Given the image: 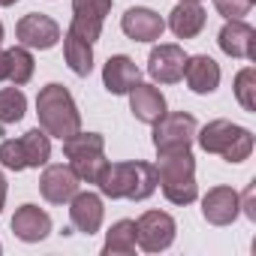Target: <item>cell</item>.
<instances>
[{
	"label": "cell",
	"instance_id": "obj_12",
	"mask_svg": "<svg viewBox=\"0 0 256 256\" xmlns=\"http://www.w3.org/2000/svg\"><path fill=\"white\" fill-rule=\"evenodd\" d=\"M241 214V199L232 187H211L202 196V217L211 226H232Z\"/></svg>",
	"mask_w": 256,
	"mask_h": 256
},
{
	"label": "cell",
	"instance_id": "obj_3",
	"mask_svg": "<svg viewBox=\"0 0 256 256\" xmlns=\"http://www.w3.org/2000/svg\"><path fill=\"white\" fill-rule=\"evenodd\" d=\"M196 142L205 154H217L226 163H244L253 154V133L232 120H211L196 130Z\"/></svg>",
	"mask_w": 256,
	"mask_h": 256
},
{
	"label": "cell",
	"instance_id": "obj_14",
	"mask_svg": "<svg viewBox=\"0 0 256 256\" xmlns=\"http://www.w3.org/2000/svg\"><path fill=\"white\" fill-rule=\"evenodd\" d=\"M120 30L130 36L133 42H157L166 30V22L148 10V6H133V10H126L124 18H120Z\"/></svg>",
	"mask_w": 256,
	"mask_h": 256
},
{
	"label": "cell",
	"instance_id": "obj_28",
	"mask_svg": "<svg viewBox=\"0 0 256 256\" xmlns=\"http://www.w3.org/2000/svg\"><path fill=\"white\" fill-rule=\"evenodd\" d=\"M253 190H256V187L250 184V187L244 190V196H238V199H241V211H244L250 220H256V208H253Z\"/></svg>",
	"mask_w": 256,
	"mask_h": 256
},
{
	"label": "cell",
	"instance_id": "obj_34",
	"mask_svg": "<svg viewBox=\"0 0 256 256\" xmlns=\"http://www.w3.org/2000/svg\"><path fill=\"white\" fill-rule=\"evenodd\" d=\"M0 250H4V247H0Z\"/></svg>",
	"mask_w": 256,
	"mask_h": 256
},
{
	"label": "cell",
	"instance_id": "obj_29",
	"mask_svg": "<svg viewBox=\"0 0 256 256\" xmlns=\"http://www.w3.org/2000/svg\"><path fill=\"white\" fill-rule=\"evenodd\" d=\"M10 78V58H6V52L0 48V82H6Z\"/></svg>",
	"mask_w": 256,
	"mask_h": 256
},
{
	"label": "cell",
	"instance_id": "obj_13",
	"mask_svg": "<svg viewBox=\"0 0 256 256\" xmlns=\"http://www.w3.org/2000/svg\"><path fill=\"white\" fill-rule=\"evenodd\" d=\"M78 175L72 166H48L40 178V193L52 205H70V199L78 193Z\"/></svg>",
	"mask_w": 256,
	"mask_h": 256
},
{
	"label": "cell",
	"instance_id": "obj_19",
	"mask_svg": "<svg viewBox=\"0 0 256 256\" xmlns=\"http://www.w3.org/2000/svg\"><path fill=\"white\" fill-rule=\"evenodd\" d=\"M130 96V112L136 114V120H142V124H148V126H154L169 108H166V96L160 94V88H154V84H142V82H136V88L126 94Z\"/></svg>",
	"mask_w": 256,
	"mask_h": 256
},
{
	"label": "cell",
	"instance_id": "obj_2",
	"mask_svg": "<svg viewBox=\"0 0 256 256\" xmlns=\"http://www.w3.org/2000/svg\"><path fill=\"white\" fill-rule=\"evenodd\" d=\"M36 114L40 130H46L52 139H70L82 130V112L72 100V94L64 84H46L36 96Z\"/></svg>",
	"mask_w": 256,
	"mask_h": 256
},
{
	"label": "cell",
	"instance_id": "obj_10",
	"mask_svg": "<svg viewBox=\"0 0 256 256\" xmlns=\"http://www.w3.org/2000/svg\"><path fill=\"white\" fill-rule=\"evenodd\" d=\"M16 36L24 48H40V52H48L60 42V28L52 16H42V12H28L18 24H16Z\"/></svg>",
	"mask_w": 256,
	"mask_h": 256
},
{
	"label": "cell",
	"instance_id": "obj_23",
	"mask_svg": "<svg viewBox=\"0 0 256 256\" xmlns=\"http://www.w3.org/2000/svg\"><path fill=\"white\" fill-rule=\"evenodd\" d=\"M102 253L106 256H130V253H136V220H118L106 232Z\"/></svg>",
	"mask_w": 256,
	"mask_h": 256
},
{
	"label": "cell",
	"instance_id": "obj_27",
	"mask_svg": "<svg viewBox=\"0 0 256 256\" xmlns=\"http://www.w3.org/2000/svg\"><path fill=\"white\" fill-rule=\"evenodd\" d=\"M253 4H256V0H214L217 12H220L226 22H229V18H244Z\"/></svg>",
	"mask_w": 256,
	"mask_h": 256
},
{
	"label": "cell",
	"instance_id": "obj_18",
	"mask_svg": "<svg viewBox=\"0 0 256 256\" xmlns=\"http://www.w3.org/2000/svg\"><path fill=\"white\" fill-rule=\"evenodd\" d=\"M12 232L24 244H40L52 235V217L40 205H22L12 217Z\"/></svg>",
	"mask_w": 256,
	"mask_h": 256
},
{
	"label": "cell",
	"instance_id": "obj_7",
	"mask_svg": "<svg viewBox=\"0 0 256 256\" xmlns=\"http://www.w3.org/2000/svg\"><path fill=\"white\" fill-rule=\"evenodd\" d=\"M196 130L199 120L187 112H166L157 124H154V148L157 154H181L190 151L196 142Z\"/></svg>",
	"mask_w": 256,
	"mask_h": 256
},
{
	"label": "cell",
	"instance_id": "obj_26",
	"mask_svg": "<svg viewBox=\"0 0 256 256\" xmlns=\"http://www.w3.org/2000/svg\"><path fill=\"white\" fill-rule=\"evenodd\" d=\"M235 100L241 102L244 112H256V70L244 66L235 76Z\"/></svg>",
	"mask_w": 256,
	"mask_h": 256
},
{
	"label": "cell",
	"instance_id": "obj_15",
	"mask_svg": "<svg viewBox=\"0 0 256 256\" xmlns=\"http://www.w3.org/2000/svg\"><path fill=\"white\" fill-rule=\"evenodd\" d=\"M102 217H106V208H102L100 193L88 190L70 199V220H72V229H78L82 235H96L102 226Z\"/></svg>",
	"mask_w": 256,
	"mask_h": 256
},
{
	"label": "cell",
	"instance_id": "obj_22",
	"mask_svg": "<svg viewBox=\"0 0 256 256\" xmlns=\"http://www.w3.org/2000/svg\"><path fill=\"white\" fill-rule=\"evenodd\" d=\"M64 58H66V66L76 72V76H90L94 70V46L84 42L82 36H76L72 30L64 34Z\"/></svg>",
	"mask_w": 256,
	"mask_h": 256
},
{
	"label": "cell",
	"instance_id": "obj_25",
	"mask_svg": "<svg viewBox=\"0 0 256 256\" xmlns=\"http://www.w3.org/2000/svg\"><path fill=\"white\" fill-rule=\"evenodd\" d=\"M28 112V96L18 88H0V124H18Z\"/></svg>",
	"mask_w": 256,
	"mask_h": 256
},
{
	"label": "cell",
	"instance_id": "obj_8",
	"mask_svg": "<svg viewBox=\"0 0 256 256\" xmlns=\"http://www.w3.org/2000/svg\"><path fill=\"white\" fill-rule=\"evenodd\" d=\"M175 235H178V223L166 211H145L136 220V244L145 253H163V250H169L175 244Z\"/></svg>",
	"mask_w": 256,
	"mask_h": 256
},
{
	"label": "cell",
	"instance_id": "obj_33",
	"mask_svg": "<svg viewBox=\"0 0 256 256\" xmlns=\"http://www.w3.org/2000/svg\"><path fill=\"white\" fill-rule=\"evenodd\" d=\"M193 4H202V0H193Z\"/></svg>",
	"mask_w": 256,
	"mask_h": 256
},
{
	"label": "cell",
	"instance_id": "obj_1",
	"mask_svg": "<svg viewBox=\"0 0 256 256\" xmlns=\"http://www.w3.org/2000/svg\"><path fill=\"white\" fill-rule=\"evenodd\" d=\"M100 193L106 199H151L157 193V169L145 160H130V163H108L106 172L96 181Z\"/></svg>",
	"mask_w": 256,
	"mask_h": 256
},
{
	"label": "cell",
	"instance_id": "obj_9",
	"mask_svg": "<svg viewBox=\"0 0 256 256\" xmlns=\"http://www.w3.org/2000/svg\"><path fill=\"white\" fill-rule=\"evenodd\" d=\"M112 12V0H72V24L70 30L82 36L84 42H96L102 34V24Z\"/></svg>",
	"mask_w": 256,
	"mask_h": 256
},
{
	"label": "cell",
	"instance_id": "obj_17",
	"mask_svg": "<svg viewBox=\"0 0 256 256\" xmlns=\"http://www.w3.org/2000/svg\"><path fill=\"white\" fill-rule=\"evenodd\" d=\"M220 48L229 58H241V60H253L256 58V30L241 22V18H229L220 30Z\"/></svg>",
	"mask_w": 256,
	"mask_h": 256
},
{
	"label": "cell",
	"instance_id": "obj_32",
	"mask_svg": "<svg viewBox=\"0 0 256 256\" xmlns=\"http://www.w3.org/2000/svg\"><path fill=\"white\" fill-rule=\"evenodd\" d=\"M0 42H4V24H0Z\"/></svg>",
	"mask_w": 256,
	"mask_h": 256
},
{
	"label": "cell",
	"instance_id": "obj_30",
	"mask_svg": "<svg viewBox=\"0 0 256 256\" xmlns=\"http://www.w3.org/2000/svg\"><path fill=\"white\" fill-rule=\"evenodd\" d=\"M6 190H10L6 187V175L0 172V214H4V205H6Z\"/></svg>",
	"mask_w": 256,
	"mask_h": 256
},
{
	"label": "cell",
	"instance_id": "obj_24",
	"mask_svg": "<svg viewBox=\"0 0 256 256\" xmlns=\"http://www.w3.org/2000/svg\"><path fill=\"white\" fill-rule=\"evenodd\" d=\"M6 58H10V78H6V82H12L16 88L28 84V82L34 78V70H36V60H34L30 48L16 46V48L6 52Z\"/></svg>",
	"mask_w": 256,
	"mask_h": 256
},
{
	"label": "cell",
	"instance_id": "obj_20",
	"mask_svg": "<svg viewBox=\"0 0 256 256\" xmlns=\"http://www.w3.org/2000/svg\"><path fill=\"white\" fill-rule=\"evenodd\" d=\"M184 78H187V88L193 94H214L220 88V64L208 54H196V58H187L184 64Z\"/></svg>",
	"mask_w": 256,
	"mask_h": 256
},
{
	"label": "cell",
	"instance_id": "obj_5",
	"mask_svg": "<svg viewBox=\"0 0 256 256\" xmlns=\"http://www.w3.org/2000/svg\"><path fill=\"white\" fill-rule=\"evenodd\" d=\"M52 160V136L46 130H28L22 139H6L0 142V166L10 172H24V169H40Z\"/></svg>",
	"mask_w": 256,
	"mask_h": 256
},
{
	"label": "cell",
	"instance_id": "obj_21",
	"mask_svg": "<svg viewBox=\"0 0 256 256\" xmlns=\"http://www.w3.org/2000/svg\"><path fill=\"white\" fill-rule=\"evenodd\" d=\"M178 40H196L205 30V10L193 0H178V6L169 12V24H166Z\"/></svg>",
	"mask_w": 256,
	"mask_h": 256
},
{
	"label": "cell",
	"instance_id": "obj_31",
	"mask_svg": "<svg viewBox=\"0 0 256 256\" xmlns=\"http://www.w3.org/2000/svg\"><path fill=\"white\" fill-rule=\"evenodd\" d=\"M18 0H0V10H6V6H16Z\"/></svg>",
	"mask_w": 256,
	"mask_h": 256
},
{
	"label": "cell",
	"instance_id": "obj_11",
	"mask_svg": "<svg viewBox=\"0 0 256 256\" xmlns=\"http://www.w3.org/2000/svg\"><path fill=\"white\" fill-rule=\"evenodd\" d=\"M184 64H187L184 48L175 46V42H166V46L151 48L148 72H151V78L160 82V84H175V82L184 78Z\"/></svg>",
	"mask_w": 256,
	"mask_h": 256
},
{
	"label": "cell",
	"instance_id": "obj_4",
	"mask_svg": "<svg viewBox=\"0 0 256 256\" xmlns=\"http://www.w3.org/2000/svg\"><path fill=\"white\" fill-rule=\"evenodd\" d=\"M157 169V184L163 196L172 205H193L199 199V184H196V160L190 151L181 154H160Z\"/></svg>",
	"mask_w": 256,
	"mask_h": 256
},
{
	"label": "cell",
	"instance_id": "obj_6",
	"mask_svg": "<svg viewBox=\"0 0 256 256\" xmlns=\"http://www.w3.org/2000/svg\"><path fill=\"white\" fill-rule=\"evenodd\" d=\"M64 157L70 160L72 172L78 175V181L96 184L100 175L106 172L108 160H106V139L100 133H76L70 139H64Z\"/></svg>",
	"mask_w": 256,
	"mask_h": 256
},
{
	"label": "cell",
	"instance_id": "obj_16",
	"mask_svg": "<svg viewBox=\"0 0 256 256\" xmlns=\"http://www.w3.org/2000/svg\"><path fill=\"white\" fill-rule=\"evenodd\" d=\"M136 82H142V70L136 66L133 58L114 54V58L106 60V66H102V84H106L108 94H114V96H126V94L136 88Z\"/></svg>",
	"mask_w": 256,
	"mask_h": 256
}]
</instances>
